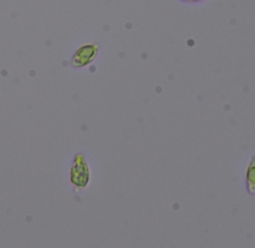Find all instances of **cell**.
Wrapping results in <instances>:
<instances>
[{
	"instance_id": "cell-2",
	"label": "cell",
	"mask_w": 255,
	"mask_h": 248,
	"mask_svg": "<svg viewBox=\"0 0 255 248\" xmlns=\"http://www.w3.org/2000/svg\"><path fill=\"white\" fill-rule=\"evenodd\" d=\"M79 162L74 167L76 171H73L74 174V180H77V184L79 186H85L89 181V168L85 161V159L82 156H78Z\"/></svg>"
},
{
	"instance_id": "cell-1",
	"label": "cell",
	"mask_w": 255,
	"mask_h": 248,
	"mask_svg": "<svg viewBox=\"0 0 255 248\" xmlns=\"http://www.w3.org/2000/svg\"><path fill=\"white\" fill-rule=\"evenodd\" d=\"M98 45L96 44H87L79 48L73 58L72 65L75 67H83L92 63L98 54Z\"/></svg>"
},
{
	"instance_id": "cell-3",
	"label": "cell",
	"mask_w": 255,
	"mask_h": 248,
	"mask_svg": "<svg viewBox=\"0 0 255 248\" xmlns=\"http://www.w3.org/2000/svg\"><path fill=\"white\" fill-rule=\"evenodd\" d=\"M245 187L249 194H255V155H253L246 167Z\"/></svg>"
},
{
	"instance_id": "cell-4",
	"label": "cell",
	"mask_w": 255,
	"mask_h": 248,
	"mask_svg": "<svg viewBox=\"0 0 255 248\" xmlns=\"http://www.w3.org/2000/svg\"><path fill=\"white\" fill-rule=\"evenodd\" d=\"M180 1H183V2H199V1H202V0H180Z\"/></svg>"
}]
</instances>
